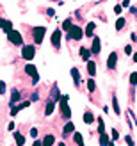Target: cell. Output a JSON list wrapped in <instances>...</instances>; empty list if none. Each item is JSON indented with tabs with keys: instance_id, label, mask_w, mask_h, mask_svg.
<instances>
[{
	"instance_id": "obj_26",
	"label": "cell",
	"mask_w": 137,
	"mask_h": 146,
	"mask_svg": "<svg viewBox=\"0 0 137 146\" xmlns=\"http://www.w3.org/2000/svg\"><path fill=\"white\" fill-rule=\"evenodd\" d=\"M69 29H71V20H66L62 23V31H69Z\"/></svg>"
},
{
	"instance_id": "obj_27",
	"label": "cell",
	"mask_w": 137,
	"mask_h": 146,
	"mask_svg": "<svg viewBox=\"0 0 137 146\" xmlns=\"http://www.w3.org/2000/svg\"><path fill=\"white\" fill-rule=\"evenodd\" d=\"M130 84H132V86H137V73H135V71L130 75Z\"/></svg>"
},
{
	"instance_id": "obj_20",
	"label": "cell",
	"mask_w": 137,
	"mask_h": 146,
	"mask_svg": "<svg viewBox=\"0 0 137 146\" xmlns=\"http://www.w3.org/2000/svg\"><path fill=\"white\" fill-rule=\"evenodd\" d=\"M93 121H95V116H93L91 112H85L84 114V123H87V125H89V123H93Z\"/></svg>"
},
{
	"instance_id": "obj_2",
	"label": "cell",
	"mask_w": 137,
	"mask_h": 146,
	"mask_svg": "<svg viewBox=\"0 0 137 146\" xmlns=\"http://www.w3.org/2000/svg\"><path fill=\"white\" fill-rule=\"evenodd\" d=\"M34 55H36V48L32 45H25L23 50H21V57H23L25 61H32Z\"/></svg>"
},
{
	"instance_id": "obj_18",
	"label": "cell",
	"mask_w": 137,
	"mask_h": 146,
	"mask_svg": "<svg viewBox=\"0 0 137 146\" xmlns=\"http://www.w3.org/2000/svg\"><path fill=\"white\" fill-rule=\"evenodd\" d=\"M71 77H73V80H75V86L80 82V75H78V70H77V68L71 70Z\"/></svg>"
},
{
	"instance_id": "obj_42",
	"label": "cell",
	"mask_w": 137,
	"mask_h": 146,
	"mask_svg": "<svg viewBox=\"0 0 137 146\" xmlns=\"http://www.w3.org/2000/svg\"><path fill=\"white\" fill-rule=\"evenodd\" d=\"M59 146H66V144H64V143H59Z\"/></svg>"
},
{
	"instance_id": "obj_22",
	"label": "cell",
	"mask_w": 137,
	"mask_h": 146,
	"mask_svg": "<svg viewBox=\"0 0 137 146\" xmlns=\"http://www.w3.org/2000/svg\"><path fill=\"white\" fill-rule=\"evenodd\" d=\"M75 130V125L73 123H66V127H64V134H71Z\"/></svg>"
},
{
	"instance_id": "obj_5",
	"label": "cell",
	"mask_w": 137,
	"mask_h": 146,
	"mask_svg": "<svg viewBox=\"0 0 137 146\" xmlns=\"http://www.w3.org/2000/svg\"><path fill=\"white\" fill-rule=\"evenodd\" d=\"M45 32H46L45 27H36V29H34V41H36V43H41Z\"/></svg>"
},
{
	"instance_id": "obj_13",
	"label": "cell",
	"mask_w": 137,
	"mask_h": 146,
	"mask_svg": "<svg viewBox=\"0 0 137 146\" xmlns=\"http://www.w3.org/2000/svg\"><path fill=\"white\" fill-rule=\"evenodd\" d=\"M14 141H16L18 146H23L25 144V137L21 135V134H18V132H14Z\"/></svg>"
},
{
	"instance_id": "obj_4",
	"label": "cell",
	"mask_w": 137,
	"mask_h": 146,
	"mask_svg": "<svg viewBox=\"0 0 137 146\" xmlns=\"http://www.w3.org/2000/svg\"><path fill=\"white\" fill-rule=\"evenodd\" d=\"M82 38V29L80 27H73L71 25V29H69V36H68V39H80Z\"/></svg>"
},
{
	"instance_id": "obj_16",
	"label": "cell",
	"mask_w": 137,
	"mask_h": 146,
	"mask_svg": "<svg viewBox=\"0 0 137 146\" xmlns=\"http://www.w3.org/2000/svg\"><path fill=\"white\" fill-rule=\"evenodd\" d=\"M109 141H111V139H109V135H107L105 132L100 134V144H102V146H107V144H109Z\"/></svg>"
},
{
	"instance_id": "obj_40",
	"label": "cell",
	"mask_w": 137,
	"mask_h": 146,
	"mask_svg": "<svg viewBox=\"0 0 137 146\" xmlns=\"http://www.w3.org/2000/svg\"><path fill=\"white\" fill-rule=\"evenodd\" d=\"M107 146H114V143H112V141H109V144H107Z\"/></svg>"
},
{
	"instance_id": "obj_32",
	"label": "cell",
	"mask_w": 137,
	"mask_h": 146,
	"mask_svg": "<svg viewBox=\"0 0 137 146\" xmlns=\"http://www.w3.org/2000/svg\"><path fill=\"white\" fill-rule=\"evenodd\" d=\"M121 9H123L121 5H114V13H116V14H119V13H121Z\"/></svg>"
},
{
	"instance_id": "obj_35",
	"label": "cell",
	"mask_w": 137,
	"mask_h": 146,
	"mask_svg": "<svg viewBox=\"0 0 137 146\" xmlns=\"http://www.w3.org/2000/svg\"><path fill=\"white\" fill-rule=\"evenodd\" d=\"M16 114H18V109H16V107L13 105V111H11V116H16Z\"/></svg>"
},
{
	"instance_id": "obj_10",
	"label": "cell",
	"mask_w": 137,
	"mask_h": 146,
	"mask_svg": "<svg viewBox=\"0 0 137 146\" xmlns=\"http://www.w3.org/2000/svg\"><path fill=\"white\" fill-rule=\"evenodd\" d=\"M87 73H89L91 77L96 75V64L93 62V61H87Z\"/></svg>"
},
{
	"instance_id": "obj_28",
	"label": "cell",
	"mask_w": 137,
	"mask_h": 146,
	"mask_svg": "<svg viewBox=\"0 0 137 146\" xmlns=\"http://www.w3.org/2000/svg\"><path fill=\"white\" fill-rule=\"evenodd\" d=\"M28 105H30V102H23V104H20V105H18V107H16V109H18V112H20V111H21V109H27V107H28Z\"/></svg>"
},
{
	"instance_id": "obj_39",
	"label": "cell",
	"mask_w": 137,
	"mask_h": 146,
	"mask_svg": "<svg viewBox=\"0 0 137 146\" xmlns=\"http://www.w3.org/2000/svg\"><path fill=\"white\" fill-rule=\"evenodd\" d=\"M4 23H5V21H4L2 18H0V29H2V27H4Z\"/></svg>"
},
{
	"instance_id": "obj_31",
	"label": "cell",
	"mask_w": 137,
	"mask_h": 146,
	"mask_svg": "<svg viewBox=\"0 0 137 146\" xmlns=\"http://www.w3.org/2000/svg\"><path fill=\"white\" fill-rule=\"evenodd\" d=\"M30 135L36 139V137H38V128H30Z\"/></svg>"
},
{
	"instance_id": "obj_24",
	"label": "cell",
	"mask_w": 137,
	"mask_h": 146,
	"mask_svg": "<svg viewBox=\"0 0 137 146\" xmlns=\"http://www.w3.org/2000/svg\"><path fill=\"white\" fill-rule=\"evenodd\" d=\"M125 27V18H118L116 20V29L119 31V29H123Z\"/></svg>"
},
{
	"instance_id": "obj_1",
	"label": "cell",
	"mask_w": 137,
	"mask_h": 146,
	"mask_svg": "<svg viewBox=\"0 0 137 146\" xmlns=\"http://www.w3.org/2000/svg\"><path fill=\"white\" fill-rule=\"evenodd\" d=\"M59 107H61V112H62L64 118H69L71 111H69V107H68V96H66V94L59 98Z\"/></svg>"
},
{
	"instance_id": "obj_6",
	"label": "cell",
	"mask_w": 137,
	"mask_h": 146,
	"mask_svg": "<svg viewBox=\"0 0 137 146\" xmlns=\"http://www.w3.org/2000/svg\"><path fill=\"white\" fill-rule=\"evenodd\" d=\"M25 71H27V75H30V77L34 78V82H38V80H39L38 70H36V66H34V64H27V66H25Z\"/></svg>"
},
{
	"instance_id": "obj_14",
	"label": "cell",
	"mask_w": 137,
	"mask_h": 146,
	"mask_svg": "<svg viewBox=\"0 0 137 146\" xmlns=\"http://www.w3.org/2000/svg\"><path fill=\"white\" fill-rule=\"evenodd\" d=\"M54 107H55V104H54V100H50L48 104H46V107H45V114H46V116H50V114L54 112Z\"/></svg>"
},
{
	"instance_id": "obj_15",
	"label": "cell",
	"mask_w": 137,
	"mask_h": 146,
	"mask_svg": "<svg viewBox=\"0 0 137 146\" xmlns=\"http://www.w3.org/2000/svg\"><path fill=\"white\" fill-rule=\"evenodd\" d=\"M95 21H91V23H87V27H85V36H87V38H91L93 36V31H95Z\"/></svg>"
},
{
	"instance_id": "obj_41",
	"label": "cell",
	"mask_w": 137,
	"mask_h": 146,
	"mask_svg": "<svg viewBox=\"0 0 137 146\" xmlns=\"http://www.w3.org/2000/svg\"><path fill=\"white\" fill-rule=\"evenodd\" d=\"M134 61H135V62H137V54H135V55H134Z\"/></svg>"
},
{
	"instance_id": "obj_36",
	"label": "cell",
	"mask_w": 137,
	"mask_h": 146,
	"mask_svg": "<svg viewBox=\"0 0 137 146\" xmlns=\"http://www.w3.org/2000/svg\"><path fill=\"white\" fill-rule=\"evenodd\" d=\"M128 5H130V0H123V5L121 7H128Z\"/></svg>"
},
{
	"instance_id": "obj_29",
	"label": "cell",
	"mask_w": 137,
	"mask_h": 146,
	"mask_svg": "<svg viewBox=\"0 0 137 146\" xmlns=\"http://www.w3.org/2000/svg\"><path fill=\"white\" fill-rule=\"evenodd\" d=\"M119 139V132L118 130H112V141H118Z\"/></svg>"
},
{
	"instance_id": "obj_12",
	"label": "cell",
	"mask_w": 137,
	"mask_h": 146,
	"mask_svg": "<svg viewBox=\"0 0 137 146\" xmlns=\"http://www.w3.org/2000/svg\"><path fill=\"white\" fill-rule=\"evenodd\" d=\"M100 46H102V45H100V39H98V38H95V39H93L91 52H93V54H98V52H100Z\"/></svg>"
},
{
	"instance_id": "obj_34",
	"label": "cell",
	"mask_w": 137,
	"mask_h": 146,
	"mask_svg": "<svg viewBox=\"0 0 137 146\" xmlns=\"http://www.w3.org/2000/svg\"><path fill=\"white\" fill-rule=\"evenodd\" d=\"M125 54H132V46H130V45L125 46Z\"/></svg>"
},
{
	"instance_id": "obj_19",
	"label": "cell",
	"mask_w": 137,
	"mask_h": 146,
	"mask_svg": "<svg viewBox=\"0 0 137 146\" xmlns=\"http://www.w3.org/2000/svg\"><path fill=\"white\" fill-rule=\"evenodd\" d=\"M80 55H82V59L84 61H89V55H91V52L87 48H80Z\"/></svg>"
},
{
	"instance_id": "obj_21",
	"label": "cell",
	"mask_w": 137,
	"mask_h": 146,
	"mask_svg": "<svg viewBox=\"0 0 137 146\" xmlns=\"http://www.w3.org/2000/svg\"><path fill=\"white\" fill-rule=\"evenodd\" d=\"M112 107H114V112H116V114L121 112V111H119V104H118V98H116V96H112Z\"/></svg>"
},
{
	"instance_id": "obj_37",
	"label": "cell",
	"mask_w": 137,
	"mask_h": 146,
	"mask_svg": "<svg viewBox=\"0 0 137 146\" xmlns=\"http://www.w3.org/2000/svg\"><path fill=\"white\" fill-rule=\"evenodd\" d=\"M38 96H39V94H38V93H34L32 96H30V100H32V102H36V100H38Z\"/></svg>"
},
{
	"instance_id": "obj_11",
	"label": "cell",
	"mask_w": 137,
	"mask_h": 146,
	"mask_svg": "<svg viewBox=\"0 0 137 146\" xmlns=\"http://www.w3.org/2000/svg\"><path fill=\"white\" fill-rule=\"evenodd\" d=\"M73 141H75L77 146H84V137H82V134L75 132V134H73Z\"/></svg>"
},
{
	"instance_id": "obj_38",
	"label": "cell",
	"mask_w": 137,
	"mask_h": 146,
	"mask_svg": "<svg viewBox=\"0 0 137 146\" xmlns=\"http://www.w3.org/2000/svg\"><path fill=\"white\" fill-rule=\"evenodd\" d=\"M32 146H43V143H41V141H34Z\"/></svg>"
},
{
	"instance_id": "obj_7",
	"label": "cell",
	"mask_w": 137,
	"mask_h": 146,
	"mask_svg": "<svg viewBox=\"0 0 137 146\" xmlns=\"http://www.w3.org/2000/svg\"><path fill=\"white\" fill-rule=\"evenodd\" d=\"M116 61H118V54L112 52V54L109 55V61H107V68H109V70H114V68H116Z\"/></svg>"
},
{
	"instance_id": "obj_8",
	"label": "cell",
	"mask_w": 137,
	"mask_h": 146,
	"mask_svg": "<svg viewBox=\"0 0 137 146\" xmlns=\"http://www.w3.org/2000/svg\"><path fill=\"white\" fill-rule=\"evenodd\" d=\"M52 45H54L55 48L61 45V31H59V29H57V31L52 34Z\"/></svg>"
},
{
	"instance_id": "obj_17",
	"label": "cell",
	"mask_w": 137,
	"mask_h": 146,
	"mask_svg": "<svg viewBox=\"0 0 137 146\" xmlns=\"http://www.w3.org/2000/svg\"><path fill=\"white\" fill-rule=\"evenodd\" d=\"M20 98H21V96H20V93H18L16 89H14V91H13V94H11V105H14V104H16V102H18Z\"/></svg>"
},
{
	"instance_id": "obj_33",
	"label": "cell",
	"mask_w": 137,
	"mask_h": 146,
	"mask_svg": "<svg viewBox=\"0 0 137 146\" xmlns=\"http://www.w3.org/2000/svg\"><path fill=\"white\" fill-rule=\"evenodd\" d=\"M126 144H128V146H134V141H132L130 135H126Z\"/></svg>"
},
{
	"instance_id": "obj_30",
	"label": "cell",
	"mask_w": 137,
	"mask_h": 146,
	"mask_svg": "<svg viewBox=\"0 0 137 146\" xmlns=\"http://www.w3.org/2000/svg\"><path fill=\"white\" fill-rule=\"evenodd\" d=\"M4 93H5V82L0 80V94H4Z\"/></svg>"
},
{
	"instance_id": "obj_9",
	"label": "cell",
	"mask_w": 137,
	"mask_h": 146,
	"mask_svg": "<svg viewBox=\"0 0 137 146\" xmlns=\"http://www.w3.org/2000/svg\"><path fill=\"white\" fill-rule=\"evenodd\" d=\"M41 143H43V146H52L55 143V137L52 134H48V135H45V139H43Z\"/></svg>"
},
{
	"instance_id": "obj_23",
	"label": "cell",
	"mask_w": 137,
	"mask_h": 146,
	"mask_svg": "<svg viewBox=\"0 0 137 146\" xmlns=\"http://www.w3.org/2000/svg\"><path fill=\"white\" fill-rule=\"evenodd\" d=\"M87 89H89V93H93V91L96 89V84H95V80H93V78L87 80Z\"/></svg>"
},
{
	"instance_id": "obj_25",
	"label": "cell",
	"mask_w": 137,
	"mask_h": 146,
	"mask_svg": "<svg viewBox=\"0 0 137 146\" xmlns=\"http://www.w3.org/2000/svg\"><path fill=\"white\" fill-rule=\"evenodd\" d=\"M2 31H5V32L13 31V25H11V21H5V23H4V27H2Z\"/></svg>"
},
{
	"instance_id": "obj_3",
	"label": "cell",
	"mask_w": 137,
	"mask_h": 146,
	"mask_svg": "<svg viewBox=\"0 0 137 146\" xmlns=\"http://www.w3.org/2000/svg\"><path fill=\"white\" fill-rule=\"evenodd\" d=\"M7 38H9V41L13 45H21L23 43V38H21V34L18 31H9L7 32Z\"/></svg>"
}]
</instances>
